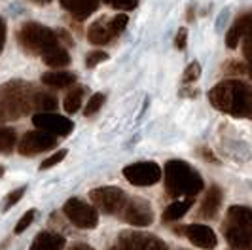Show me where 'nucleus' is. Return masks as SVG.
Returning <instances> with one entry per match:
<instances>
[{
    "instance_id": "obj_1",
    "label": "nucleus",
    "mask_w": 252,
    "mask_h": 250,
    "mask_svg": "<svg viewBox=\"0 0 252 250\" xmlns=\"http://www.w3.org/2000/svg\"><path fill=\"white\" fill-rule=\"evenodd\" d=\"M209 100L220 112L233 118L252 120V86L241 80H226L216 84L209 93Z\"/></svg>"
},
{
    "instance_id": "obj_2",
    "label": "nucleus",
    "mask_w": 252,
    "mask_h": 250,
    "mask_svg": "<svg viewBox=\"0 0 252 250\" xmlns=\"http://www.w3.org/2000/svg\"><path fill=\"white\" fill-rule=\"evenodd\" d=\"M163 178L167 195L175 199H195V195L203 189L201 175L189 163L180 159L165 163Z\"/></svg>"
},
{
    "instance_id": "obj_3",
    "label": "nucleus",
    "mask_w": 252,
    "mask_h": 250,
    "mask_svg": "<svg viewBox=\"0 0 252 250\" xmlns=\"http://www.w3.org/2000/svg\"><path fill=\"white\" fill-rule=\"evenodd\" d=\"M34 93L36 89L21 80L0 86V122L17 120L32 112Z\"/></svg>"
},
{
    "instance_id": "obj_4",
    "label": "nucleus",
    "mask_w": 252,
    "mask_h": 250,
    "mask_svg": "<svg viewBox=\"0 0 252 250\" xmlns=\"http://www.w3.org/2000/svg\"><path fill=\"white\" fill-rule=\"evenodd\" d=\"M224 237L231 249H245L252 245V209L251 207H229L222 224Z\"/></svg>"
},
{
    "instance_id": "obj_5",
    "label": "nucleus",
    "mask_w": 252,
    "mask_h": 250,
    "mask_svg": "<svg viewBox=\"0 0 252 250\" xmlns=\"http://www.w3.org/2000/svg\"><path fill=\"white\" fill-rule=\"evenodd\" d=\"M17 40H19V46L29 53H32V55H46L50 50L59 46L57 32L51 31L50 27L40 25L34 21L25 23L19 29Z\"/></svg>"
},
{
    "instance_id": "obj_6",
    "label": "nucleus",
    "mask_w": 252,
    "mask_h": 250,
    "mask_svg": "<svg viewBox=\"0 0 252 250\" xmlns=\"http://www.w3.org/2000/svg\"><path fill=\"white\" fill-rule=\"evenodd\" d=\"M129 17L126 13H118L112 19L101 17L97 21H93L88 29V40L95 46H104L108 42H112L116 36H120L126 31Z\"/></svg>"
},
{
    "instance_id": "obj_7",
    "label": "nucleus",
    "mask_w": 252,
    "mask_h": 250,
    "mask_svg": "<svg viewBox=\"0 0 252 250\" xmlns=\"http://www.w3.org/2000/svg\"><path fill=\"white\" fill-rule=\"evenodd\" d=\"M89 199L93 201L95 209H99L104 214H120L127 203V195L124 189L114 186L97 188L89 193Z\"/></svg>"
},
{
    "instance_id": "obj_8",
    "label": "nucleus",
    "mask_w": 252,
    "mask_h": 250,
    "mask_svg": "<svg viewBox=\"0 0 252 250\" xmlns=\"http://www.w3.org/2000/svg\"><path fill=\"white\" fill-rule=\"evenodd\" d=\"M64 216L76 225V227H82V229H93L99 224V213L93 205H89L86 201L72 197L64 203L63 207Z\"/></svg>"
},
{
    "instance_id": "obj_9",
    "label": "nucleus",
    "mask_w": 252,
    "mask_h": 250,
    "mask_svg": "<svg viewBox=\"0 0 252 250\" xmlns=\"http://www.w3.org/2000/svg\"><path fill=\"white\" fill-rule=\"evenodd\" d=\"M110 250H169L167 245L156 235L140 231H124L116 239V245Z\"/></svg>"
},
{
    "instance_id": "obj_10",
    "label": "nucleus",
    "mask_w": 252,
    "mask_h": 250,
    "mask_svg": "<svg viewBox=\"0 0 252 250\" xmlns=\"http://www.w3.org/2000/svg\"><path fill=\"white\" fill-rule=\"evenodd\" d=\"M124 176L133 186H154L161 180L163 171L158 163L154 161H137L127 165L124 169Z\"/></svg>"
},
{
    "instance_id": "obj_11",
    "label": "nucleus",
    "mask_w": 252,
    "mask_h": 250,
    "mask_svg": "<svg viewBox=\"0 0 252 250\" xmlns=\"http://www.w3.org/2000/svg\"><path fill=\"white\" fill-rule=\"evenodd\" d=\"M32 124L36 125V129L46 131V133H50L53 137H66V135L74 129V124H72L68 118L59 116V114H53V112L34 114Z\"/></svg>"
},
{
    "instance_id": "obj_12",
    "label": "nucleus",
    "mask_w": 252,
    "mask_h": 250,
    "mask_svg": "<svg viewBox=\"0 0 252 250\" xmlns=\"http://www.w3.org/2000/svg\"><path fill=\"white\" fill-rule=\"evenodd\" d=\"M120 214H122V218L126 220L127 224L139 225V227L150 225L154 222V211H152L150 203L140 199V197L127 199L126 207H124V211Z\"/></svg>"
},
{
    "instance_id": "obj_13",
    "label": "nucleus",
    "mask_w": 252,
    "mask_h": 250,
    "mask_svg": "<svg viewBox=\"0 0 252 250\" xmlns=\"http://www.w3.org/2000/svg\"><path fill=\"white\" fill-rule=\"evenodd\" d=\"M57 146V137H53L46 131H29L19 142V154L23 156H36L42 152H48Z\"/></svg>"
},
{
    "instance_id": "obj_14",
    "label": "nucleus",
    "mask_w": 252,
    "mask_h": 250,
    "mask_svg": "<svg viewBox=\"0 0 252 250\" xmlns=\"http://www.w3.org/2000/svg\"><path fill=\"white\" fill-rule=\"evenodd\" d=\"M184 235L189 239L191 245H195V247H199L203 250H213L218 245L216 233L209 225H203V224L186 225L184 227Z\"/></svg>"
},
{
    "instance_id": "obj_15",
    "label": "nucleus",
    "mask_w": 252,
    "mask_h": 250,
    "mask_svg": "<svg viewBox=\"0 0 252 250\" xmlns=\"http://www.w3.org/2000/svg\"><path fill=\"white\" fill-rule=\"evenodd\" d=\"M252 34V12L243 13L239 19L231 25V29L226 34V46L229 50H235L241 44V40H245L247 36Z\"/></svg>"
},
{
    "instance_id": "obj_16",
    "label": "nucleus",
    "mask_w": 252,
    "mask_h": 250,
    "mask_svg": "<svg viewBox=\"0 0 252 250\" xmlns=\"http://www.w3.org/2000/svg\"><path fill=\"white\" fill-rule=\"evenodd\" d=\"M220 205H222V189L218 186H211L201 201V207L197 213L199 218H207V220L216 218V214L220 211Z\"/></svg>"
},
{
    "instance_id": "obj_17",
    "label": "nucleus",
    "mask_w": 252,
    "mask_h": 250,
    "mask_svg": "<svg viewBox=\"0 0 252 250\" xmlns=\"http://www.w3.org/2000/svg\"><path fill=\"white\" fill-rule=\"evenodd\" d=\"M99 4L101 0H61V6L78 21H84L86 17H89L99 8Z\"/></svg>"
},
{
    "instance_id": "obj_18",
    "label": "nucleus",
    "mask_w": 252,
    "mask_h": 250,
    "mask_svg": "<svg viewBox=\"0 0 252 250\" xmlns=\"http://www.w3.org/2000/svg\"><path fill=\"white\" fill-rule=\"evenodd\" d=\"M64 237L53 231H42L38 233L29 250H63Z\"/></svg>"
},
{
    "instance_id": "obj_19",
    "label": "nucleus",
    "mask_w": 252,
    "mask_h": 250,
    "mask_svg": "<svg viewBox=\"0 0 252 250\" xmlns=\"http://www.w3.org/2000/svg\"><path fill=\"white\" fill-rule=\"evenodd\" d=\"M42 84L51 89L72 88L76 84V74L68 70H57V72H46L42 74Z\"/></svg>"
},
{
    "instance_id": "obj_20",
    "label": "nucleus",
    "mask_w": 252,
    "mask_h": 250,
    "mask_svg": "<svg viewBox=\"0 0 252 250\" xmlns=\"http://www.w3.org/2000/svg\"><path fill=\"white\" fill-rule=\"evenodd\" d=\"M193 201L195 199L189 197V199H178V201H175V203H171L163 211V216H161L163 222H177V220H180V218L191 209Z\"/></svg>"
},
{
    "instance_id": "obj_21",
    "label": "nucleus",
    "mask_w": 252,
    "mask_h": 250,
    "mask_svg": "<svg viewBox=\"0 0 252 250\" xmlns=\"http://www.w3.org/2000/svg\"><path fill=\"white\" fill-rule=\"evenodd\" d=\"M57 108V97L48 91H36L32 99V110L38 112H53Z\"/></svg>"
},
{
    "instance_id": "obj_22",
    "label": "nucleus",
    "mask_w": 252,
    "mask_h": 250,
    "mask_svg": "<svg viewBox=\"0 0 252 250\" xmlns=\"http://www.w3.org/2000/svg\"><path fill=\"white\" fill-rule=\"evenodd\" d=\"M42 59L51 68H63V66H66L70 62V55H68V51L64 50V48L57 46V48L48 51L46 55H42Z\"/></svg>"
},
{
    "instance_id": "obj_23",
    "label": "nucleus",
    "mask_w": 252,
    "mask_h": 250,
    "mask_svg": "<svg viewBox=\"0 0 252 250\" xmlns=\"http://www.w3.org/2000/svg\"><path fill=\"white\" fill-rule=\"evenodd\" d=\"M84 93H86V88H84V86H72V89L66 93V97H64V100H63V106H64V110H66V114H74L80 110Z\"/></svg>"
},
{
    "instance_id": "obj_24",
    "label": "nucleus",
    "mask_w": 252,
    "mask_h": 250,
    "mask_svg": "<svg viewBox=\"0 0 252 250\" xmlns=\"http://www.w3.org/2000/svg\"><path fill=\"white\" fill-rule=\"evenodd\" d=\"M17 144V133L10 127L0 125V154H10Z\"/></svg>"
},
{
    "instance_id": "obj_25",
    "label": "nucleus",
    "mask_w": 252,
    "mask_h": 250,
    "mask_svg": "<svg viewBox=\"0 0 252 250\" xmlns=\"http://www.w3.org/2000/svg\"><path fill=\"white\" fill-rule=\"evenodd\" d=\"M201 74V64L199 62H189L188 66H186V70H184V74H182V84L186 86V84H191V82H195L197 78Z\"/></svg>"
},
{
    "instance_id": "obj_26",
    "label": "nucleus",
    "mask_w": 252,
    "mask_h": 250,
    "mask_svg": "<svg viewBox=\"0 0 252 250\" xmlns=\"http://www.w3.org/2000/svg\"><path fill=\"white\" fill-rule=\"evenodd\" d=\"M102 104H104V95H102V93H95V95H91V99H89L84 114H86V116H93V114H97L101 110Z\"/></svg>"
},
{
    "instance_id": "obj_27",
    "label": "nucleus",
    "mask_w": 252,
    "mask_h": 250,
    "mask_svg": "<svg viewBox=\"0 0 252 250\" xmlns=\"http://www.w3.org/2000/svg\"><path fill=\"white\" fill-rule=\"evenodd\" d=\"M108 6H112L114 10H122V12H131L139 6V0H104Z\"/></svg>"
},
{
    "instance_id": "obj_28",
    "label": "nucleus",
    "mask_w": 252,
    "mask_h": 250,
    "mask_svg": "<svg viewBox=\"0 0 252 250\" xmlns=\"http://www.w3.org/2000/svg\"><path fill=\"white\" fill-rule=\"evenodd\" d=\"M108 59V55L104 53V51H91L86 55V66L88 68H93V66H97V64H101Z\"/></svg>"
},
{
    "instance_id": "obj_29",
    "label": "nucleus",
    "mask_w": 252,
    "mask_h": 250,
    "mask_svg": "<svg viewBox=\"0 0 252 250\" xmlns=\"http://www.w3.org/2000/svg\"><path fill=\"white\" fill-rule=\"evenodd\" d=\"M66 157V150H59L55 152L53 156H50L48 159H44V163L40 165V171H44V169H51V167H55L57 163H61Z\"/></svg>"
},
{
    "instance_id": "obj_30",
    "label": "nucleus",
    "mask_w": 252,
    "mask_h": 250,
    "mask_svg": "<svg viewBox=\"0 0 252 250\" xmlns=\"http://www.w3.org/2000/svg\"><path fill=\"white\" fill-rule=\"evenodd\" d=\"M34 211H27L23 216H21V220L17 222V225H15V233H23L29 225L32 224V220H34Z\"/></svg>"
},
{
    "instance_id": "obj_31",
    "label": "nucleus",
    "mask_w": 252,
    "mask_h": 250,
    "mask_svg": "<svg viewBox=\"0 0 252 250\" xmlns=\"http://www.w3.org/2000/svg\"><path fill=\"white\" fill-rule=\"evenodd\" d=\"M23 193H25V188H17L15 191H12V193L8 195V199H6V205H4V209H6V211H10L13 205H15L17 201L23 197Z\"/></svg>"
},
{
    "instance_id": "obj_32",
    "label": "nucleus",
    "mask_w": 252,
    "mask_h": 250,
    "mask_svg": "<svg viewBox=\"0 0 252 250\" xmlns=\"http://www.w3.org/2000/svg\"><path fill=\"white\" fill-rule=\"evenodd\" d=\"M226 72L229 74H247V64H243V62H237V61H231L226 64Z\"/></svg>"
},
{
    "instance_id": "obj_33",
    "label": "nucleus",
    "mask_w": 252,
    "mask_h": 250,
    "mask_svg": "<svg viewBox=\"0 0 252 250\" xmlns=\"http://www.w3.org/2000/svg\"><path fill=\"white\" fill-rule=\"evenodd\" d=\"M186 40H188V31L186 29H180L177 38H175V46H177L178 50H184L186 48Z\"/></svg>"
},
{
    "instance_id": "obj_34",
    "label": "nucleus",
    "mask_w": 252,
    "mask_h": 250,
    "mask_svg": "<svg viewBox=\"0 0 252 250\" xmlns=\"http://www.w3.org/2000/svg\"><path fill=\"white\" fill-rule=\"evenodd\" d=\"M243 53H245V57H247V59L251 61V64H252V34L245 38V44H243Z\"/></svg>"
},
{
    "instance_id": "obj_35",
    "label": "nucleus",
    "mask_w": 252,
    "mask_h": 250,
    "mask_svg": "<svg viewBox=\"0 0 252 250\" xmlns=\"http://www.w3.org/2000/svg\"><path fill=\"white\" fill-rule=\"evenodd\" d=\"M4 44H6V23H4V19L0 17V53L4 50Z\"/></svg>"
},
{
    "instance_id": "obj_36",
    "label": "nucleus",
    "mask_w": 252,
    "mask_h": 250,
    "mask_svg": "<svg viewBox=\"0 0 252 250\" xmlns=\"http://www.w3.org/2000/svg\"><path fill=\"white\" fill-rule=\"evenodd\" d=\"M68 250H93V249L88 247V245H74V247H70Z\"/></svg>"
},
{
    "instance_id": "obj_37",
    "label": "nucleus",
    "mask_w": 252,
    "mask_h": 250,
    "mask_svg": "<svg viewBox=\"0 0 252 250\" xmlns=\"http://www.w3.org/2000/svg\"><path fill=\"white\" fill-rule=\"evenodd\" d=\"M32 2H36V4H50L51 0H32Z\"/></svg>"
},
{
    "instance_id": "obj_38",
    "label": "nucleus",
    "mask_w": 252,
    "mask_h": 250,
    "mask_svg": "<svg viewBox=\"0 0 252 250\" xmlns=\"http://www.w3.org/2000/svg\"><path fill=\"white\" fill-rule=\"evenodd\" d=\"M247 74L252 78V64H247Z\"/></svg>"
},
{
    "instance_id": "obj_39",
    "label": "nucleus",
    "mask_w": 252,
    "mask_h": 250,
    "mask_svg": "<svg viewBox=\"0 0 252 250\" xmlns=\"http://www.w3.org/2000/svg\"><path fill=\"white\" fill-rule=\"evenodd\" d=\"M231 250H252V245L251 247H245V249H231Z\"/></svg>"
},
{
    "instance_id": "obj_40",
    "label": "nucleus",
    "mask_w": 252,
    "mask_h": 250,
    "mask_svg": "<svg viewBox=\"0 0 252 250\" xmlns=\"http://www.w3.org/2000/svg\"><path fill=\"white\" fill-rule=\"evenodd\" d=\"M4 175V169H2V167H0V176Z\"/></svg>"
}]
</instances>
